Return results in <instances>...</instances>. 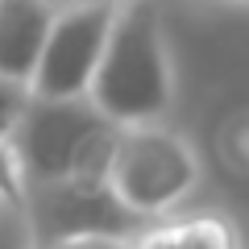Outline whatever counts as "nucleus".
I'll use <instances>...</instances> for the list:
<instances>
[{
  "mask_svg": "<svg viewBox=\"0 0 249 249\" xmlns=\"http://www.w3.org/2000/svg\"><path fill=\"white\" fill-rule=\"evenodd\" d=\"M54 17L58 9L46 0H0V75L4 79L29 88Z\"/></svg>",
  "mask_w": 249,
  "mask_h": 249,
  "instance_id": "nucleus-6",
  "label": "nucleus"
},
{
  "mask_svg": "<svg viewBox=\"0 0 249 249\" xmlns=\"http://www.w3.org/2000/svg\"><path fill=\"white\" fill-rule=\"evenodd\" d=\"M199 183H204V158L196 142L178 133L170 121L116 129L108 191L133 220L150 224L183 212Z\"/></svg>",
  "mask_w": 249,
  "mask_h": 249,
  "instance_id": "nucleus-2",
  "label": "nucleus"
},
{
  "mask_svg": "<svg viewBox=\"0 0 249 249\" xmlns=\"http://www.w3.org/2000/svg\"><path fill=\"white\" fill-rule=\"evenodd\" d=\"M37 249H129V237H67V241L37 245Z\"/></svg>",
  "mask_w": 249,
  "mask_h": 249,
  "instance_id": "nucleus-11",
  "label": "nucleus"
},
{
  "mask_svg": "<svg viewBox=\"0 0 249 249\" xmlns=\"http://www.w3.org/2000/svg\"><path fill=\"white\" fill-rule=\"evenodd\" d=\"M29 100H34V96H29L25 83H13V79L0 75V142H9V137H13V129L21 124Z\"/></svg>",
  "mask_w": 249,
  "mask_h": 249,
  "instance_id": "nucleus-10",
  "label": "nucleus"
},
{
  "mask_svg": "<svg viewBox=\"0 0 249 249\" xmlns=\"http://www.w3.org/2000/svg\"><path fill=\"white\" fill-rule=\"evenodd\" d=\"M25 208V178H21L17 154L9 150V142H0V216L21 212Z\"/></svg>",
  "mask_w": 249,
  "mask_h": 249,
  "instance_id": "nucleus-9",
  "label": "nucleus"
},
{
  "mask_svg": "<svg viewBox=\"0 0 249 249\" xmlns=\"http://www.w3.org/2000/svg\"><path fill=\"white\" fill-rule=\"evenodd\" d=\"M116 0H75L58 9L54 29L46 37L42 62H37L29 96L34 100H79L91 91V79L100 71L108 34L116 21Z\"/></svg>",
  "mask_w": 249,
  "mask_h": 249,
  "instance_id": "nucleus-4",
  "label": "nucleus"
},
{
  "mask_svg": "<svg viewBox=\"0 0 249 249\" xmlns=\"http://www.w3.org/2000/svg\"><path fill=\"white\" fill-rule=\"evenodd\" d=\"M104 129H112V121L88 96H79V100H29L21 124L9 137V150L17 154L25 187L62 183L67 170L75 166V158Z\"/></svg>",
  "mask_w": 249,
  "mask_h": 249,
  "instance_id": "nucleus-3",
  "label": "nucleus"
},
{
  "mask_svg": "<svg viewBox=\"0 0 249 249\" xmlns=\"http://www.w3.org/2000/svg\"><path fill=\"white\" fill-rule=\"evenodd\" d=\"M129 249H245L241 229L229 212L216 208H191L150 220L129 237Z\"/></svg>",
  "mask_w": 249,
  "mask_h": 249,
  "instance_id": "nucleus-7",
  "label": "nucleus"
},
{
  "mask_svg": "<svg viewBox=\"0 0 249 249\" xmlns=\"http://www.w3.org/2000/svg\"><path fill=\"white\" fill-rule=\"evenodd\" d=\"M46 4H54V9H67V4H75V0H46ZM116 4H124V0H116Z\"/></svg>",
  "mask_w": 249,
  "mask_h": 249,
  "instance_id": "nucleus-13",
  "label": "nucleus"
},
{
  "mask_svg": "<svg viewBox=\"0 0 249 249\" xmlns=\"http://www.w3.org/2000/svg\"><path fill=\"white\" fill-rule=\"evenodd\" d=\"M21 216L29 229V249L67 237H133L142 229V220L112 199V191H75L71 183L25 187Z\"/></svg>",
  "mask_w": 249,
  "mask_h": 249,
  "instance_id": "nucleus-5",
  "label": "nucleus"
},
{
  "mask_svg": "<svg viewBox=\"0 0 249 249\" xmlns=\"http://www.w3.org/2000/svg\"><path fill=\"white\" fill-rule=\"evenodd\" d=\"M208 4H224V9H249V0H208Z\"/></svg>",
  "mask_w": 249,
  "mask_h": 249,
  "instance_id": "nucleus-12",
  "label": "nucleus"
},
{
  "mask_svg": "<svg viewBox=\"0 0 249 249\" xmlns=\"http://www.w3.org/2000/svg\"><path fill=\"white\" fill-rule=\"evenodd\" d=\"M220 154H224V162H229L237 175L249 178V108H245V112H237L220 129Z\"/></svg>",
  "mask_w": 249,
  "mask_h": 249,
  "instance_id": "nucleus-8",
  "label": "nucleus"
},
{
  "mask_svg": "<svg viewBox=\"0 0 249 249\" xmlns=\"http://www.w3.org/2000/svg\"><path fill=\"white\" fill-rule=\"evenodd\" d=\"M88 100L116 124H154L175 108V58L154 0H124L116 9L100 71Z\"/></svg>",
  "mask_w": 249,
  "mask_h": 249,
  "instance_id": "nucleus-1",
  "label": "nucleus"
}]
</instances>
